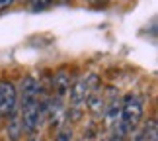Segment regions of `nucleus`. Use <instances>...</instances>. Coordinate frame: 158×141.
<instances>
[{
    "instance_id": "nucleus-1",
    "label": "nucleus",
    "mask_w": 158,
    "mask_h": 141,
    "mask_svg": "<svg viewBox=\"0 0 158 141\" xmlns=\"http://www.w3.org/2000/svg\"><path fill=\"white\" fill-rule=\"evenodd\" d=\"M143 112H144V102L143 98L135 94V92H129L123 102H121V121H119V130L125 133H133L137 130V126L141 124L143 120Z\"/></svg>"
},
{
    "instance_id": "nucleus-2",
    "label": "nucleus",
    "mask_w": 158,
    "mask_h": 141,
    "mask_svg": "<svg viewBox=\"0 0 158 141\" xmlns=\"http://www.w3.org/2000/svg\"><path fill=\"white\" fill-rule=\"evenodd\" d=\"M20 118H22V126L27 133H35L39 131L41 124L45 120V114H43V98H33V100H27V102H22L20 104Z\"/></svg>"
},
{
    "instance_id": "nucleus-3",
    "label": "nucleus",
    "mask_w": 158,
    "mask_h": 141,
    "mask_svg": "<svg viewBox=\"0 0 158 141\" xmlns=\"http://www.w3.org/2000/svg\"><path fill=\"white\" fill-rule=\"evenodd\" d=\"M98 77L90 75L86 78H78L74 84H70L69 96H70V112H74V116L80 114V108L86 104V98L90 96V92L96 88Z\"/></svg>"
},
{
    "instance_id": "nucleus-4",
    "label": "nucleus",
    "mask_w": 158,
    "mask_h": 141,
    "mask_svg": "<svg viewBox=\"0 0 158 141\" xmlns=\"http://www.w3.org/2000/svg\"><path fill=\"white\" fill-rule=\"evenodd\" d=\"M18 110V88L10 81H0V118H8Z\"/></svg>"
},
{
    "instance_id": "nucleus-5",
    "label": "nucleus",
    "mask_w": 158,
    "mask_h": 141,
    "mask_svg": "<svg viewBox=\"0 0 158 141\" xmlns=\"http://www.w3.org/2000/svg\"><path fill=\"white\" fill-rule=\"evenodd\" d=\"M70 75L66 71H59L55 73V78H53V96L57 100H63V98L69 94L70 90Z\"/></svg>"
},
{
    "instance_id": "nucleus-6",
    "label": "nucleus",
    "mask_w": 158,
    "mask_h": 141,
    "mask_svg": "<svg viewBox=\"0 0 158 141\" xmlns=\"http://www.w3.org/2000/svg\"><path fill=\"white\" fill-rule=\"evenodd\" d=\"M86 108H88V112L92 114L94 118H102V116H104L106 100H104V96L98 92V88H94L92 92H90V96L86 98Z\"/></svg>"
},
{
    "instance_id": "nucleus-7",
    "label": "nucleus",
    "mask_w": 158,
    "mask_h": 141,
    "mask_svg": "<svg viewBox=\"0 0 158 141\" xmlns=\"http://www.w3.org/2000/svg\"><path fill=\"white\" fill-rule=\"evenodd\" d=\"M104 118H106V124L109 127H117L119 126V121H121V102L117 98H111L109 104H106Z\"/></svg>"
},
{
    "instance_id": "nucleus-8",
    "label": "nucleus",
    "mask_w": 158,
    "mask_h": 141,
    "mask_svg": "<svg viewBox=\"0 0 158 141\" xmlns=\"http://www.w3.org/2000/svg\"><path fill=\"white\" fill-rule=\"evenodd\" d=\"M33 98H39V84L33 77H26L20 84V100L27 102Z\"/></svg>"
},
{
    "instance_id": "nucleus-9",
    "label": "nucleus",
    "mask_w": 158,
    "mask_h": 141,
    "mask_svg": "<svg viewBox=\"0 0 158 141\" xmlns=\"http://www.w3.org/2000/svg\"><path fill=\"white\" fill-rule=\"evenodd\" d=\"M23 133V126H22V118H20V112L10 114L8 116V126H6V137H8L10 141H20Z\"/></svg>"
},
{
    "instance_id": "nucleus-10",
    "label": "nucleus",
    "mask_w": 158,
    "mask_h": 141,
    "mask_svg": "<svg viewBox=\"0 0 158 141\" xmlns=\"http://www.w3.org/2000/svg\"><path fill=\"white\" fill-rule=\"evenodd\" d=\"M141 141H158V124H156V120L147 121V126H144V130H143Z\"/></svg>"
},
{
    "instance_id": "nucleus-11",
    "label": "nucleus",
    "mask_w": 158,
    "mask_h": 141,
    "mask_svg": "<svg viewBox=\"0 0 158 141\" xmlns=\"http://www.w3.org/2000/svg\"><path fill=\"white\" fill-rule=\"evenodd\" d=\"M53 4V0H31V10L33 12H41L45 8H49Z\"/></svg>"
},
{
    "instance_id": "nucleus-12",
    "label": "nucleus",
    "mask_w": 158,
    "mask_h": 141,
    "mask_svg": "<svg viewBox=\"0 0 158 141\" xmlns=\"http://www.w3.org/2000/svg\"><path fill=\"white\" fill-rule=\"evenodd\" d=\"M55 141H72V133L69 130H60L57 135H55Z\"/></svg>"
},
{
    "instance_id": "nucleus-13",
    "label": "nucleus",
    "mask_w": 158,
    "mask_h": 141,
    "mask_svg": "<svg viewBox=\"0 0 158 141\" xmlns=\"http://www.w3.org/2000/svg\"><path fill=\"white\" fill-rule=\"evenodd\" d=\"M12 4H14V0H0V12L8 10V8H10Z\"/></svg>"
},
{
    "instance_id": "nucleus-14",
    "label": "nucleus",
    "mask_w": 158,
    "mask_h": 141,
    "mask_svg": "<svg viewBox=\"0 0 158 141\" xmlns=\"http://www.w3.org/2000/svg\"><path fill=\"white\" fill-rule=\"evenodd\" d=\"M29 141H41V137H37V135H31V137H29Z\"/></svg>"
},
{
    "instance_id": "nucleus-15",
    "label": "nucleus",
    "mask_w": 158,
    "mask_h": 141,
    "mask_svg": "<svg viewBox=\"0 0 158 141\" xmlns=\"http://www.w3.org/2000/svg\"><path fill=\"white\" fill-rule=\"evenodd\" d=\"M60 2H69V0H60Z\"/></svg>"
},
{
    "instance_id": "nucleus-16",
    "label": "nucleus",
    "mask_w": 158,
    "mask_h": 141,
    "mask_svg": "<svg viewBox=\"0 0 158 141\" xmlns=\"http://www.w3.org/2000/svg\"><path fill=\"white\" fill-rule=\"evenodd\" d=\"M102 141H107V139H102Z\"/></svg>"
}]
</instances>
